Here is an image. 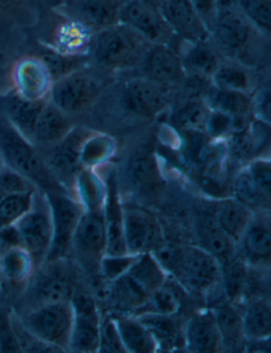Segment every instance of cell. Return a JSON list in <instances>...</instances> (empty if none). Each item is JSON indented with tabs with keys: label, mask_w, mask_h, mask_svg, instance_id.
<instances>
[{
	"label": "cell",
	"mask_w": 271,
	"mask_h": 353,
	"mask_svg": "<svg viewBox=\"0 0 271 353\" xmlns=\"http://www.w3.org/2000/svg\"><path fill=\"white\" fill-rule=\"evenodd\" d=\"M43 194L52 223V242L45 262L64 260L72 252V236L85 209L66 190L48 191Z\"/></svg>",
	"instance_id": "52a82bcc"
},
{
	"label": "cell",
	"mask_w": 271,
	"mask_h": 353,
	"mask_svg": "<svg viewBox=\"0 0 271 353\" xmlns=\"http://www.w3.org/2000/svg\"><path fill=\"white\" fill-rule=\"evenodd\" d=\"M135 316L138 317L152 333L158 345V351L160 349L171 350L174 348L177 341L178 328L172 316L158 314H141Z\"/></svg>",
	"instance_id": "ab89813d"
},
{
	"label": "cell",
	"mask_w": 271,
	"mask_h": 353,
	"mask_svg": "<svg viewBox=\"0 0 271 353\" xmlns=\"http://www.w3.org/2000/svg\"><path fill=\"white\" fill-rule=\"evenodd\" d=\"M36 190L30 181L8 168L0 169V196L10 193L25 192V191Z\"/></svg>",
	"instance_id": "816d5d0a"
},
{
	"label": "cell",
	"mask_w": 271,
	"mask_h": 353,
	"mask_svg": "<svg viewBox=\"0 0 271 353\" xmlns=\"http://www.w3.org/2000/svg\"><path fill=\"white\" fill-rule=\"evenodd\" d=\"M196 232L200 248L215 257L221 266L232 259L235 243L221 230L214 216L198 219Z\"/></svg>",
	"instance_id": "f546056e"
},
{
	"label": "cell",
	"mask_w": 271,
	"mask_h": 353,
	"mask_svg": "<svg viewBox=\"0 0 271 353\" xmlns=\"http://www.w3.org/2000/svg\"><path fill=\"white\" fill-rule=\"evenodd\" d=\"M0 161L19 173L43 193L66 190L51 172L42 154L28 138L19 133L0 110Z\"/></svg>",
	"instance_id": "7a4b0ae2"
},
{
	"label": "cell",
	"mask_w": 271,
	"mask_h": 353,
	"mask_svg": "<svg viewBox=\"0 0 271 353\" xmlns=\"http://www.w3.org/2000/svg\"><path fill=\"white\" fill-rule=\"evenodd\" d=\"M74 128L69 115L47 100L35 122L31 143L34 145H53Z\"/></svg>",
	"instance_id": "603a6c76"
},
{
	"label": "cell",
	"mask_w": 271,
	"mask_h": 353,
	"mask_svg": "<svg viewBox=\"0 0 271 353\" xmlns=\"http://www.w3.org/2000/svg\"><path fill=\"white\" fill-rule=\"evenodd\" d=\"M190 1L210 31L214 19H215L219 0H190Z\"/></svg>",
	"instance_id": "db71d44e"
},
{
	"label": "cell",
	"mask_w": 271,
	"mask_h": 353,
	"mask_svg": "<svg viewBox=\"0 0 271 353\" xmlns=\"http://www.w3.org/2000/svg\"><path fill=\"white\" fill-rule=\"evenodd\" d=\"M111 315L117 323L127 353H154L158 351V345L152 333L138 317L127 313Z\"/></svg>",
	"instance_id": "83f0119b"
},
{
	"label": "cell",
	"mask_w": 271,
	"mask_h": 353,
	"mask_svg": "<svg viewBox=\"0 0 271 353\" xmlns=\"http://www.w3.org/2000/svg\"><path fill=\"white\" fill-rule=\"evenodd\" d=\"M34 268L32 257L23 246L0 250V275L11 285H21L29 281Z\"/></svg>",
	"instance_id": "1f68e13d"
},
{
	"label": "cell",
	"mask_w": 271,
	"mask_h": 353,
	"mask_svg": "<svg viewBox=\"0 0 271 353\" xmlns=\"http://www.w3.org/2000/svg\"><path fill=\"white\" fill-rule=\"evenodd\" d=\"M21 0H0V19L17 8Z\"/></svg>",
	"instance_id": "11a10c76"
},
{
	"label": "cell",
	"mask_w": 271,
	"mask_h": 353,
	"mask_svg": "<svg viewBox=\"0 0 271 353\" xmlns=\"http://www.w3.org/2000/svg\"><path fill=\"white\" fill-rule=\"evenodd\" d=\"M152 254L168 276L188 291L207 295L221 285V263L200 246L169 245L164 242Z\"/></svg>",
	"instance_id": "6da1fadb"
},
{
	"label": "cell",
	"mask_w": 271,
	"mask_h": 353,
	"mask_svg": "<svg viewBox=\"0 0 271 353\" xmlns=\"http://www.w3.org/2000/svg\"><path fill=\"white\" fill-rule=\"evenodd\" d=\"M253 216L252 209L241 204L232 196L217 200L214 212V218L219 228L235 244L241 241Z\"/></svg>",
	"instance_id": "4316f807"
},
{
	"label": "cell",
	"mask_w": 271,
	"mask_h": 353,
	"mask_svg": "<svg viewBox=\"0 0 271 353\" xmlns=\"http://www.w3.org/2000/svg\"><path fill=\"white\" fill-rule=\"evenodd\" d=\"M255 33L259 32L237 9L233 0H219L210 29V39L221 54L239 58L248 50Z\"/></svg>",
	"instance_id": "5b68a950"
},
{
	"label": "cell",
	"mask_w": 271,
	"mask_h": 353,
	"mask_svg": "<svg viewBox=\"0 0 271 353\" xmlns=\"http://www.w3.org/2000/svg\"><path fill=\"white\" fill-rule=\"evenodd\" d=\"M106 197L103 214L106 230V255L129 254L125 246L124 214L120 201L117 179L113 173L106 181Z\"/></svg>",
	"instance_id": "ffe728a7"
},
{
	"label": "cell",
	"mask_w": 271,
	"mask_h": 353,
	"mask_svg": "<svg viewBox=\"0 0 271 353\" xmlns=\"http://www.w3.org/2000/svg\"><path fill=\"white\" fill-rule=\"evenodd\" d=\"M245 261L248 263L269 264L271 255V232L269 220L253 216L243 232L241 241Z\"/></svg>",
	"instance_id": "f1b7e54d"
},
{
	"label": "cell",
	"mask_w": 271,
	"mask_h": 353,
	"mask_svg": "<svg viewBox=\"0 0 271 353\" xmlns=\"http://www.w3.org/2000/svg\"><path fill=\"white\" fill-rule=\"evenodd\" d=\"M186 45L184 52L180 54L186 76L211 79L221 60V52L214 46L210 37L205 41L186 43Z\"/></svg>",
	"instance_id": "d4e9b609"
},
{
	"label": "cell",
	"mask_w": 271,
	"mask_h": 353,
	"mask_svg": "<svg viewBox=\"0 0 271 353\" xmlns=\"http://www.w3.org/2000/svg\"><path fill=\"white\" fill-rule=\"evenodd\" d=\"M253 183L257 187L265 200H271V163L270 159L260 157L249 161L246 167Z\"/></svg>",
	"instance_id": "f907efd6"
},
{
	"label": "cell",
	"mask_w": 271,
	"mask_h": 353,
	"mask_svg": "<svg viewBox=\"0 0 271 353\" xmlns=\"http://www.w3.org/2000/svg\"><path fill=\"white\" fill-rule=\"evenodd\" d=\"M14 226L21 238V246L30 254L35 268H39L46 261L52 242V223L45 196L43 205H37L35 197L32 208Z\"/></svg>",
	"instance_id": "30bf717a"
},
{
	"label": "cell",
	"mask_w": 271,
	"mask_h": 353,
	"mask_svg": "<svg viewBox=\"0 0 271 353\" xmlns=\"http://www.w3.org/2000/svg\"><path fill=\"white\" fill-rule=\"evenodd\" d=\"M169 97V86L145 77L129 79L122 86V103L141 117L158 115L168 105Z\"/></svg>",
	"instance_id": "5bb4252c"
},
{
	"label": "cell",
	"mask_w": 271,
	"mask_h": 353,
	"mask_svg": "<svg viewBox=\"0 0 271 353\" xmlns=\"http://www.w3.org/2000/svg\"><path fill=\"white\" fill-rule=\"evenodd\" d=\"M147 5L152 6L155 9L159 10L160 11L161 5L164 3V0H142Z\"/></svg>",
	"instance_id": "9f6ffc18"
},
{
	"label": "cell",
	"mask_w": 271,
	"mask_h": 353,
	"mask_svg": "<svg viewBox=\"0 0 271 353\" xmlns=\"http://www.w3.org/2000/svg\"><path fill=\"white\" fill-rule=\"evenodd\" d=\"M124 0H64L63 14L87 28L90 32L119 23L120 9Z\"/></svg>",
	"instance_id": "e0dca14e"
},
{
	"label": "cell",
	"mask_w": 271,
	"mask_h": 353,
	"mask_svg": "<svg viewBox=\"0 0 271 353\" xmlns=\"http://www.w3.org/2000/svg\"><path fill=\"white\" fill-rule=\"evenodd\" d=\"M184 341V347L190 352L211 353L223 350L213 310H202L188 319Z\"/></svg>",
	"instance_id": "44dd1931"
},
{
	"label": "cell",
	"mask_w": 271,
	"mask_h": 353,
	"mask_svg": "<svg viewBox=\"0 0 271 353\" xmlns=\"http://www.w3.org/2000/svg\"><path fill=\"white\" fill-rule=\"evenodd\" d=\"M1 283H3V279H1V275H0V288H1Z\"/></svg>",
	"instance_id": "6f0895ef"
},
{
	"label": "cell",
	"mask_w": 271,
	"mask_h": 353,
	"mask_svg": "<svg viewBox=\"0 0 271 353\" xmlns=\"http://www.w3.org/2000/svg\"><path fill=\"white\" fill-rule=\"evenodd\" d=\"M119 23L151 44L169 45L174 37L160 11L142 0H124L120 9Z\"/></svg>",
	"instance_id": "7c38bea8"
},
{
	"label": "cell",
	"mask_w": 271,
	"mask_h": 353,
	"mask_svg": "<svg viewBox=\"0 0 271 353\" xmlns=\"http://www.w3.org/2000/svg\"><path fill=\"white\" fill-rule=\"evenodd\" d=\"M237 9L262 37L271 30V0H233Z\"/></svg>",
	"instance_id": "b9f144b4"
},
{
	"label": "cell",
	"mask_w": 271,
	"mask_h": 353,
	"mask_svg": "<svg viewBox=\"0 0 271 353\" xmlns=\"http://www.w3.org/2000/svg\"><path fill=\"white\" fill-rule=\"evenodd\" d=\"M202 131L210 139L227 140L235 132V120L227 114L209 108Z\"/></svg>",
	"instance_id": "bcb514c9"
},
{
	"label": "cell",
	"mask_w": 271,
	"mask_h": 353,
	"mask_svg": "<svg viewBox=\"0 0 271 353\" xmlns=\"http://www.w3.org/2000/svg\"><path fill=\"white\" fill-rule=\"evenodd\" d=\"M0 169H1V167H0Z\"/></svg>",
	"instance_id": "680465c9"
},
{
	"label": "cell",
	"mask_w": 271,
	"mask_h": 353,
	"mask_svg": "<svg viewBox=\"0 0 271 353\" xmlns=\"http://www.w3.org/2000/svg\"><path fill=\"white\" fill-rule=\"evenodd\" d=\"M12 90L30 101H47L53 80L37 55L19 59L11 69Z\"/></svg>",
	"instance_id": "4fadbf2b"
},
{
	"label": "cell",
	"mask_w": 271,
	"mask_h": 353,
	"mask_svg": "<svg viewBox=\"0 0 271 353\" xmlns=\"http://www.w3.org/2000/svg\"><path fill=\"white\" fill-rule=\"evenodd\" d=\"M141 66L145 78L170 86L186 78L182 59L170 45L151 44L143 57Z\"/></svg>",
	"instance_id": "d6986e66"
},
{
	"label": "cell",
	"mask_w": 271,
	"mask_h": 353,
	"mask_svg": "<svg viewBox=\"0 0 271 353\" xmlns=\"http://www.w3.org/2000/svg\"><path fill=\"white\" fill-rule=\"evenodd\" d=\"M46 101H30L10 90L0 97V110L15 129L31 141L35 122Z\"/></svg>",
	"instance_id": "cb8c5ba5"
},
{
	"label": "cell",
	"mask_w": 271,
	"mask_h": 353,
	"mask_svg": "<svg viewBox=\"0 0 271 353\" xmlns=\"http://www.w3.org/2000/svg\"><path fill=\"white\" fill-rule=\"evenodd\" d=\"M98 352L127 353L120 337L117 323L111 314L102 319Z\"/></svg>",
	"instance_id": "681fc988"
},
{
	"label": "cell",
	"mask_w": 271,
	"mask_h": 353,
	"mask_svg": "<svg viewBox=\"0 0 271 353\" xmlns=\"http://www.w3.org/2000/svg\"><path fill=\"white\" fill-rule=\"evenodd\" d=\"M151 43L122 23L92 33L90 53L99 66L109 70H127L141 65Z\"/></svg>",
	"instance_id": "3957f363"
},
{
	"label": "cell",
	"mask_w": 271,
	"mask_h": 353,
	"mask_svg": "<svg viewBox=\"0 0 271 353\" xmlns=\"http://www.w3.org/2000/svg\"><path fill=\"white\" fill-rule=\"evenodd\" d=\"M76 200L85 211L103 210L106 185L94 174V169H82L74 181Z\"/></svg>",
	"instance_id": "e575fe53"
},
{
	"label": "cell",
	"mask_w": 271,
	"mask_h": 353,
	"mask_svg": "<svg viewBox=\"0 0 271 353\" xmlns=\"http://www.w3.org/2000/svg\"><path fill=\"white\" fill-rule=\"evenodd\" d=\"M0 349L3 352H21L10 315H0Z\"/></svg>",
	"instance_id": "f5cc1de1"
},
{
	"label": "cell",
	"mask_w": 271,
	"mask_h": 353,
	"mask_svg": "<svg viewBox=\"0 0 271 353\" xmlns=\"http://www.w3.org/2000/svg\"><path fill=\"white\" fill-rule=\"evenodd\" d=\"M243 335L246 341L265 342L271 334V307L267 299H255L241 315Z\"/></svg>",
	"instance_id": "836d02e7"
},
{
	"label": "cell",
	"mask_w": 271,
	"mask_h": 353,
	"mask_svg": "<svg viewBox=\"0 0 271 353\" xmlns=\"http://www.w3.org/2000/svg\"><path fill=\"white\" fill-rule=\"evenodd\" d=\"M204 101L211 110H219L232 117L235 120V131L245 129L250 123L247 119L253 104L249 92L213 88Z\"/></svg>",
	"instance_id": "484cf974"
},
{
	"label": "cell",
	"mask_w": 271,
	"mask_h": 353,
	"mask_svg": "<svg viewBox=\"0 0 271 353\" xmlns=\"http://www.w3.org/2000/svg\"><path fill=\"white\" fill-rule=\"evenodd\" d=\"M216 323L221 334L223 349L237 351L246 341L243 330V319L233 303L225 301L214 307Z\"/></svg>",
	"instance_id": "4dcf8cb0"
},
{
	"label": "cell",
	"mask_w": 271,
	"mask_h": 353,
	"mask_svg": "<svg viewBox=\"0 0 271 353\" xmlns=\"http://www.w3.org/2000/svg\"><path fill=\"white\" fill-rule=\"evenodd\" d=\"M125 246L129 254L153 252L164 243L160 223L150 212L139 208H123Z\"/></svg>",
	"instance_id": "9a60e30c"
},
{
	"label": "cell",
	"mask_w": 271,
	"mask_h": 353,
	"mask_svg": "<svg viewBox=\"0 0 271 353\" xmlns=\"http://www.w3.org/2000/svg\"><path fill=\"white\" fill-rule=\"evenodd\" d=\"M106 242L103 210L84 211L72 236V252L87 268L99 272L100 261L106 255Z\"/></svg>",
	"instance_id": "8fae6325"
},
{
	"label": "cell",
	"mask_w": 271,
	"mask_h": 353,
	"mask_svg": "<svg viewBox=\"0 0 271 353\" xmlns=\"http://www.w3.org/2000/svg\"><path fill=\"white\" fill-rule=\"evenodd\" d=\"M44 264V271L37 275L31 285V295L36 305L70 301L74 289L69 278L61 271L56 261Z\"/></svg>",
	"instance_id": "7402d4cb"
},
{
	"label": "cell",
	"mask_w": 271,
	"mask_h": 353,
	"mask_svg": "<svg viewBox=\"0 0 271 353\" xmlns=\"http://www.w3.org/2000/svg\"><path fill=\"white\" fill-rule=\"evenodd\" d=\"M72 319V303L65 301L36 305L19 319L29 334L65 352L69 342Z\"/></svg>",
	"instance_id": "8992f818"
},
{
	"label": "cell",
	"mask_w": 271,
	"mask_h": 353,
	"mask_svg": "<svg viewBox=\"0 0 271 353\" xmlns=\"http://www.w3.org/2000/svg\"><path fill=\"white\" fill-rule=\"evenodd\" d=\"M37 57L43 61L45 66L48 69L53 82L66 74H72L78 69L83 68L82 67L83 59L80 57L63 54L60 51L52 50V49H48Z\"/></svg>",
	"instance_id": "f6af8a7d"
},
{
	"label": "cell",
	"mask_w": 271,
	"mask_h": 353,
	"mask_svg": "<svg viewBox=\"0 0 271 353\" xmlns=\"http://www.w3.org/2000/svg\"><path fill=\"white\" fill-rule=\"evenodd\" d=\"M213 88L219 90L249 92L251 79L246 67L237 62L219 63L211 79Z\"/></svg>",
	"instance_id": "8d00e7d4"
},
{
	"label": "cell",
	"mask_w": 271,
	"mask_h": 353,
	"mask_svg": "<svg viewBox=\"0 0 271 353\" xmlns=\"http://www.w3.org/2000/svg\"><path fill=\"white\" fill-rule=\"evenodd\" d=\"M152 252L139 255L129 271L111 282V297L122 312H137L168 279Z\"/></svg>",
	"instance_id": "277c9868"
},
{
	"label": "cell",
	"mask_w": 271,
	"mask_h": 353,
	"mask_svg": "<svg viewBox=\"0 0 271 353\" xmlns=\"http://www.w3.org/2000/svg\"><path fill=\"white\" fill-rule=\"evenodd\" d=\"M90 133L89 130L74 128L58 143L51 145L48 157H43L52 174L62 185L64 181L74 183L83 169L80 161V150Z\"/></svg>",
	"instance_id": "2e32d148"
},
{
	"label": "cell",
	"mask_w": 271,
	"mask_h": 353,
	"mask_svg": "<svg viewBox=\"0 0 271 353\" xmlns=\"http://www.w3.org/2000/svg\"><path fill=\"white\" fill-rule=\"evenodd\" d=\"M129 174L136 187L145 192H154L164 185L158 161L152 152H139L131 157Z\"/></svg>",
	"instance_id": "d6a6232c"
},
{
	"label": "cell",
	"mask_w": 271,
	"mask_h": 353,
	"mask_svg": "<svg viewBox=\"0 0 271 353\" xmlns=\"http://www.w3.org/2000/svg\"><path fill=\"white\" fill-rule=\"evenodd\" d=\"M226 140H212L200 148L197 159L202 167V173L215 176H224L226 161L228 159Z\"/></svg>",
	"instance_id": "ee69618b"
},
{
	"label": "cell",
	"mask_w": 271,
	"mask_h": 353,
	"mask_svg": "<svg viewBox=\"0 0 271 353\" xmlns=\"http://www.w3.org/2000/svg\"><path fill=\"white\" fill-rule=\"evenodd\" d=\"M208 110H209V108L205 101L191 100L178 110L175 120L177 122L178 125L182 126L184 129L198 131L204 128V122H205Z\"/></svg>",
	"instance_id": "7dc6e473"
},
{
	"label": "cell",
	"mask_w": 271,
	"mask_h": 353,
	"mask_svg": "<svg viewBox=\"0 0 271 353\" xmlns=\"http://www.w3.org/2000/svg\"><path fill=\"white\" fill-rule=\"evenodd\" d=\"M160 13L173 34L184 43H195L209 39V29L190 0H164Z\"/></svg>",
	"instance_id": "ac0fdd59"
},
{
	"label": "cell",
	"mask_w": 271,
	"mask_h": 353,
	"mask_svg": "<svg viewBox=\"0 0 271 353\" xmlns=\"http://www.w3.org/2000/svg\"><path fill=\"white\" fill-rule=\"evenodd\" d=\"M70 303L74 319L67 351L98 352L102 317L96 301L86 292L74 290Z\"/></svg>",
	"instance_id": "9c48e42d"
},
{
	"label": "cell",
	"mask_w": 271,
	"mask_h": 353,
	"mask_svg": "<svg viewBox=\"0 0 271 353\" xmlns=\"http://www.w3.org/2000/svg\"><path fill=\"white\" fill-rule=\"evenodd\" d=\"M231 196L250 209H269L270 202L265 200L260 191L255 186L246 168L235 175L231 186Z\"/></svg>",
	"instance_id": "7bdbcfd3"
},
{
	"label": "cell",
	"mask_w": 271,
	"mask_h": 353,
	"mask_svg": "<svg viewBox=\"0 0 271 353\" xmlns=\"http://www.w3.org/2000/svg\"><path fill=\"white\" fill-rule=\"evenodd\" d=\"M116 143L113 138L103 134L90 133L80 150V165L83 169H94L113 157Z\"/></svg>",
	"instance_id": "74e56055"
},
{
	"label": "cell",
	"mask_w": 271,
	"mask_h": 353,
	"mask_svg": "<svg viewBox=\"0 0 271 353\" xmlns=\"http://www.w3.org/2000/svg\"><path fill=\"white\" fill-rule=\"evenodd\" d=\"M103 88L104 83L98 77L85 68L78 69L53 82L48 100L70 116L89 108Z\"/></svg>",
	"instance_id": "ba28073f"
},
{
	"label": "cell",
	"mask_w": 271,
	"mask_h": 353,
	"mask_svg": "<svg viewBox=\"0 0 271 353\" xmlns=\"http://www.w3.org/2000/svg\"><path fill=\"white\" fill-rule=\"evenodd\" d=\"M182 307V296L174 285H169V280L151 295L142 307L133 315L158 314L174 316Z\"/></svg>",
	"instance_id": "d590c367"
},
{
	"label": "cell",
	"mask_w": 271,
	"mask_h": 353,
	"mask_svg": "<svg viewBox=\"0 0 271 353\" xmlns=\"http://www.w3.org/2000/svg\"><path fill=\"white\" fill-rule=\"evenodd\" d=\"M247 281V262L235 258L221 266V285L227 301L235 303L241 297Z\"/></svg>",
	"instance_id": "60d3db41"
},
{
	"label": "cell",
	"mask_w": 271,
	"mask_h": 353,
	"mask_svg": "<svg viewBox=\"0 0 271 353\" xmlns=\"http://www.w3.org/2000/svg\"><path fill=\"white\" fill-rule=\"evenodd\" d=\"M139 255H105L100 261L99 272L106 281L113 282L124 275Z\"/></svg>",
	"instance_id": "c3c4849f"
},
{
	"label": "cell",
	"mask_w": 271,
	"mask_h": 353,
	"mask_svg": "<svg viewBox=\"0 0 271 353\" xmlns=\"http://www.w3.org/2000/svg\"><path fill=\"white\" fill-rule=\"evenodd\" d=\"M36 190L10 193L0 196V228L14 225L34 205Z\"/></svg>",
	"instance_id": "f35d334b"
}]
</instances>
